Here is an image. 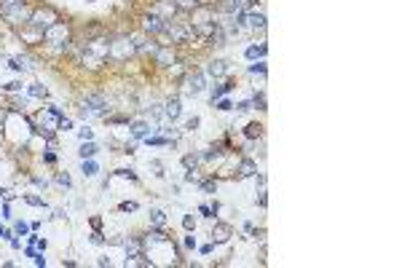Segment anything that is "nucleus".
I'll return each mask as SVG.
<instances>
[{"mask_svg": "<svg viewBox=\"0 0 402 268\" xmlns=\"http://www.w3.org/2000/svg\"><path fill=\"white\" fill-rule=\"evenodd\" d=\"M196 161H199L196 156H185V158H183V164L188 166V169H193V166H196Z\"/></svg>", "mask_w": 402, "mask_h": 268, "instance_id": "28", "label": "nucleus"}, {"mask_svg": "<svg viewBox=\"0 0 402 268\" xmlns=\"http://www.w3.org/2000/svg\"><path fill=\"white\" fill-rule=\"evenodd\" d=\"M201 89H204V75H201V73L188 75V81H185V91L188 94H199Z\"/></svg>", "mask_w": 402, "mask_h": 268, "instance_id": "9", "label": "nucleus"}, {"mask_svg": "<svg viewBox=\"0 0 402 268\" xmlns=\"http://www.w3.org/2000/svg\"><path fill=\"white\" fill-rule=\"evenodd\" d=\"M54 22H59V14L54 11V8H38V11H32L30 14V22L27 24H32V27H38V30H46V27H51Z\"/></svg>", "mask_w": 402, "mask_h": 268, "instance_id": "4", "label": "nucleus"}, {"mask_svg": "<svg viewBox=\"0 0 402 268\" xmlns=\"http://www.w3.org/2000/svg\"><path fill=\"white\" fill-rule=\"evenodd\" d=\"M30 8L24 6V0H19V3H14V6H6L0 8V16L6 19L8 24H27L30 22Z\"/></svg>", "mask_w": 402, "mask_h": 268, "instance_id": "2", "label": "nucleus"}, {"mask_svg": "<svg viewBox=\"0 0 402 268\" xmlns=\"http://www.w3.org/2000/svg\"><path fill=\"white\" fill-rule=\"evenodd\" d=\"M150 239H153V241H167V233H164V231L158 228V231H153V233H150Z\"/></svg>", "mask_w": 402, "mask_h": 268, "instance_id": "26", "label": "nucleus"}, {"mask_svg": "<svg viewBox=\"0 0 402 268\" xmlns=\"http://www.w3.org/2000/svg\"><path fill=\"white\" fill-rule=\"evenodd\" d=\"M27 231H30V225H27V223H16V233H22V236H24Z\"/></svg>", "mask_w": 402, "mask_h": 268, "instance_id": "35", "label": "nucleus"}, {"mask_svg": "<svg viewBox=\"0 0 402 268\" xmlns=\"http://www.w3.org/2000/svg\"><path fill=\"white\" fill-rule=\"evenodd\" d=\"M57 182H59V185H64V188H67V185H70V177H67V175H57Z\"/></svg>", "mask_w": 402, "mask_h": 268, "instance_id": "34", "label": "nucleus"}, {"mask_svg": "<svg viewBox=\"0 0 402 268\" xmlns=\"http://www.w3.org/2000/svg\"><path fill=\"white\" fill-rule=\"evenodd\" d=\"M43 43H46V46H51L57 54L64 51V48H67V43H70V27L64 22H54L51 27L43 30Z\"/></svg>", "mask_w": 402, "mask_h": 268, "instance_id": "1", "label": "nucleus"}, {"mask_svg": "<svg viewBox=\"0 0 402 268\" xmlns=\"http://www.w3.org/2000/svg\"><path fill=\"white\" fill-rule=\"evenodd\" d=\"M199 212H201V215H207V217H212V207H201Z\"/></svg>", "mask_w": 402, "mask_h": 268, "instance_id": "39", "label": "nucleus"}, {"mask_svg": "<svg viewBox=\"0 0 402 268\" xmlns=\"http://www.w3.org/2000/svg\"><path fill=\"white\" fill-rule=\"evenodd\" d=\"M174 8L177 11H196L199 8V0H174Z\"/></svg>", "mask_w": 402, "mask_h": 268, "instance_id": "15", "label": "nucleus"}, {"mask_svg": "<svg viewBox=\"0 0 402 268\" xmlns=\"http://www.w3.org/2000/svg\"><path fill=\"white\" fill-rule=\"evenodd\" d=\"M134 51H137V46H134L132 41H115V43H110L108 57L113 59V62H124V59H126V57H132Z\"/></svg>", "mask_w": 402, "mask_h": 268, "instance_id": "5", "label": "nucleus"}, {"mask_svg": "<svg viewBox=\"0 0 402 268\" xmlns=\"http://www.w3.org/2000/svg\"><path fill=\"white\" fill-rule=\"evenodd\" d=\"M174 11H177V8H174V0H158V3L150 8V14H155V16L164 19V22H167V19H172Z\"/></svg>", "mask_w": 402, "mask_h": 268, "instance_id": "6", "label": "nucleus"}, {"mask_svg": "<svg viewBox=\"0 0 402 268\" xmlns=\"http://www.w3.org/2000/svg\"><path fill=\"white\" fill-rule=\"evenodd\" d=\"M164 27H167V22H164V19H158L155 14H148V16L142 19V30H145V32H150V35L164 32Z\"/></svg>", "mask_w": 402, "mask_h": 268, "instance_id": "7", "label": "nucleus"}, {"mask_svg": "<svg viewBox=\"0 0 402 268\" xmlns=\"http://www.w3.org/2000/svg\"><path fill=\"white\" fill-rule=\"evenodd\" d=\"M19 89H22V83H16V81H14V83H6V91H19Z\"/></svg>", "mask_w": 402, "mask_h": 268, "instance_id": "37", "label": "nucleus"}, {"mask_svg": "<svg viewBox=\"0 0 402 268\" xmlns=\"http://www.w3.org/2000/svg\"><path fill=\"white\" fill-rule=\"evenodd\" d=\"M247 22H249V27H260V30L265 27V16H263V14H249Z\"/></svg>", "mask_w": 402, "mask_h": 268, "instance_id": "19", "label": "nucleus"}, {"mask_svg": "<svg viewBox=\"0 0 402 268\" xmlns=\"http://www.w3.org/2000/svg\"><path fill=\"white\" fill-rule=\"evenodd\" d=\"M118 175L121 177H129V180H137V175H134L132 169H118Z\"/></svg>", "mask_w": 402, "mask_h": 268, "instance_id": "30", "label": "nucleus"}, {"mask_svg": "<svg viewBox=\"0 0 402 268\" xmlns=\"http://www.w3.org/2000/svg\"><path fill=\"white\" fill-rule=\"evenodd\" d=\"M249 6H255V0H228V3H225V8H228V11H236V14H241Z\"/></svg>", "mask_w": 402, "mask_h": 268, "instance_id": "11", "label": "nucleus"}, {"mask_svg": "<svg viewBox=\"0 0 402 268\" xmlns=\"http://www.w3.org/2000/svg\"><path fill=\"white\" fill-rule=\"evenodd\" d=\"M108 113V102H105V97H99V94H89L86 99H83V110H80V116L83 118H99Z\"/></svg>", "mask_w": 402, "mask_h": 268, "instance_id": "3", "label": "nucleus"}, {"mask_svg": "<svg viewBox=\"0 0 402 268\" xmlns=\"http://www.w3.org/2000/svg\"><path fill=\"white\" fill-rule=\"evenodd\" d=\"M164 223H167V215L161 209H155V212H150V225H155V228H164Z\"/></svg>", "mask_w": 402, "mask_h": 268, "instance_id": "18", "label": "nucleus"}, {"mask_svg": "<svg viewBox=\"0 0 402 268\" xmlns=\"http://www.w3.org/2000/svg\"><path fill=\"white\" fill-rule=\"evenodd\" d=\"M249 73H265V64H263V62L252 64V67H249Z\"/></svg>", "mask_w": 402, "mask_h": 268, "instance_id": "33", "label": "nucleus"}, {"mask_svg": "<svg viewBox=\"0 0 402 268\" xmlns=\"http://www.w3.org/2000/svg\"><path fill=\"white\" fill-rule=\"evenodd\" d=\"M225 70H228V64H225V62H212V64L207 67V73H209V75H215V78L225 75Z\"/></svg>", "mask_w": 402, "mask_h": 268, "instance_id": "16", "label": "nucleus"}, {"mask_svg": "<svg viewBox=\"0 0 402 268\" xmlns=\"http://www.w3.org/2000/svg\"><path fill=\"white\" fill-rule=\"evenodd\" d=\"M185 247H190V250L196 247V239H193V236H188V239H185Z\"/></svg>", "mask_w": 402, "mask_h": 268, "instance_id": "43", "label": "nucleus"}, {"mask_svg": "<svg viewBox=\"0 0 402 268\" xmlns=\"http://www.w3.org/2000/svg\"><path fill=\"white\" fill-rule=\"evenodd\" d=\"M153 59L161 64V67H169V64L174 62V51H172V46H158V48H155V54H153Z\"/></svg>", "mask_w": 402, "mask_h": 268, "instance_id": "8", "label": "nucleus"}, {"mask_svg": "<svg viewBox=\"0 0 402 268\" xmlns=\"http://www.w3.org/2000/svg\"><path fill=\"white\" fill-rule=\"evenodd\" d=\"M14 3H19V0H0V8H6V6H14Z\"/></svg>", "mask_w": 402, "mask_h": 268, "instance_id": "41", "label": "nucleus"}, {"mask_svg": "<svg viewBox=\"0 0 402 268\" xmlns=\"http://www.w3.org/2000/svg\"><path fill=\"white\" fill-rule=\"evenodd\" d=\"M164 116H167V118H172V121L180 116V99H169V102H167V107H164Z\"/></svg>", "mask_w": 402, "mask_h": 268, "instance_id": "14", "label": "nucleus"}, {"mask_svg": "<svg viewBox=\"0 0 402 268\" xmlns=\"http://www.w3.org/2000/svg\"><path fill=\"white\" fill-rule=\"evenodd\" d=\"M249 175H255V164L249 161V158H244L241 166H239V177H249Z\"/></svg>", "mask_w": 402, "mask_h": 268, "instance_id": "17", "label": "nucleus"}, {"mask_svg": "<svg viewBox=\"0 0 402 268\" xmlns=\"http://www.w3.org/2000/svg\"><path fill=\"white\" fill-rule=\"evenodd\" d=\"M263 54H265V46H249V48H247V57H249V59L263 57Z\"/></svg>", "mask_w": 402, "mask_h": 268, "instance_id": "24", "label": "nucleus"}, {"mask_svg": "<svg viewBox=\"0 0 402 268\" xmlns=\"http://www.w3.org/2000/svg\"><path fill=\"white\" fill-rule=\"evenodd\" d=\"M92 241H94V244H102V241H105V239H102V233H94Z\"/></svg>", "mask_w": 402, "mask_h": 268, "instance_id": "40", "label": "nucleus"}, {"mask_svg": "<svg viewBox=\"0 0 402 268\" xmlns=\"http://www.w3.org/2000/svg\"><path fill=\"white\" fill-rule=\"evenodd\" d=\"M148 142H150V145H164L167 140H164V137H150V134H148Z\"/></svg>", "mask_w": 402, "mask_h": 268, "instance_id": "31", "label": "nucleus"}, {"mask_svg": "<svg viewBox=\"0 0 402 268\" xmlns=\"http://www.w3.org/2000/svg\"><path fill=\"white\" fill-rule=\"evenodd\" d=\"M121 209H124V212H134V209H137V204H134V201H124V204H121Z\"/></svg>", "mask_w": 402, "mask_h": 268, "instance_id": "29", "label": "nucleus"}, {"mask_svg": "<svg viewBox=\"0 0 402 268\" xmlns=\"http://www.w3.org/2000/svg\"><path fill=\"white\" fill-rule=\"evenodd\" d=\"M0 236H3V239H11V231H8V228H3V225H0Z\"/></svg>", "mask_w": 402, "mask_h": 268, "instance_id": "38", "label": "nucleus"}, {"mask_svg": "<svg viewBox=\"0 0 402 268\" xmlns=\"http://www.w3.org/2000/svg\"><path fill=\"white\" fill-rule=\"evenodd\" d=\"M97 153V145L94 142H83V148H80V156L86 158V156H94Z\"/></svg>", "mask_w": 402, "mask_h": 268, "instance_id": "23", "label": "nucleus"}, {"mask_svg": "<svg viewBox=\"0 0 402 268\" xmlns=\"http://www.w3.org/2000/svg\"><path fill=\"white\" fill-rule=\"evenodd\" d=\"M217 110H231V102H228V99H220V102H217Z\"/></svg>", "mask_w": 402, "mask_h": 268, "instance_id": "36", "label": "nucleus"}, {"mask_svg": "<svg viewBox=\"0 0 402 268\" xmlns=\"http://www.w3.org/2000/svg\"><path fill=\"white\" fill-rule=\"evenodd\" d=\"M231 89H233V81H228V83H223V86H217V89L212 91V99H220L225 91H231Z\"/></svg>", "mask_w": 402, "mask_h": 268, "instance_id": "22", "label": "nucleus"}, {"mask_svg": "<svg viewBox=\"0 0 402 268\" xmlns=\"http://www.w3.org/2000/svg\"><path fill=\"white\" fill-rule=\"evenodd\" d=\"M142 250H145V244H142V239H137V236H132V239L126 241V257H142Z\"/></svg>", "mask_w": 402, "mask_h": 268, "instance_id": "10", "label": "nucleus"}, {"mask_svg": "<svg viewBox=\"0 0 402 268\" xmlns=\"http://www.w3.org/2000/svg\"><path fill=\"white\" fill-rule=\"evenodd\" d=\"M150 132H153V129H150L148 123H142V121L132 123V134H134V137H137V140H142V137H148Z\"/></svg>", "mask_w": 402, "mask_h": 268, "instance_id": "13", "label": "nucleus"}, {"mask_svg": "<svg viewBox=\"0 0 402 268\" xmlns=\"http://www.w3.org/2000/svg\"><path fill=\"white\" fill-rule=\"evenodd\" d=\"M204 191H207V193H212V191H215V182H212V180H209V182H204Z\"/></svg>", "mask_w": 402, "mask_h": 268, "instance_id": "42", "label": "nucleus"}, {"mask_svg": "<svg viewBox=\"0 0 402 268\" xmlns=\"http://www.w3.org/2000/svg\"><path fill=\"white\" fill-rule=\"evenodd\" d=\"M24 201L32 207H43V198H38V196H24Z\"/></svg>", "mask_w": 402, "mask_h": 268, "instance_id": "27", "label": "nucleus"}, {"mask_svg": "<svg viewBox=\"0 0 402 268\" xmlns=\"http://www.w3.org/2000/svg\"><path fill=\"white\" fill-rule=\"evenodd\" d=\"M260 134H263V126H260V123H249L247 126V137L249 140H258Z\"/></svg>", "mask_w": 402, "mask_h": 268, "instance_id": "21", "label": "nucleus"}, {"mask_svg": "<svg viewBox=\"0 0 402 268\" xmlns=\"http://www.w3.org/2000/svg\"><path fill=\"white\" fill-rule=\"evenodd\" d=\"M80 169H83V175H86V177H94L99 172V166L94 161H83V166H80Z\"/></svg>", "mask_w": 402, "mask_h": 268, "instance_id": "20", "label": "nucleus"}, {"mask_svg": "<svg viewBox=\"0 0 402 268\" xmlns=\"http://www.w3.org/2000/svg\"><path fill=\"white\" fill-rule=\"evenodd\" d=\"M94 134H92V129H80V140L86 142V140H92Z\"/></svg>", "mask_w": 402, "mask_h": 268, "instance_id": "32", "label": "nucleus"}, {"mask_svg": "<svg viewBox=\"0 0 402 268\" xmlns=\"http://www.w3.org/2000/svg\"><path fill=\"white\" fill-rule=\"evenodd\" d=\"M228 236H231V225H225V223H217V225H215V231H212V239L228 241Z\"/></svg>", "mask_w": 402, "mask_h": 268, "instance_id": "12", "label": "nucleus"}, {"mask_svg": "<svg viewBox=\"0 0 402 268\" xmlns=\"http://www.w3.org/2000/svg\"><path fill=\"white\" fill-rule=\"evenodd\" d=\"M30 94H32V97H46V86H40V83H32V86H30Z\"/></svg>", "mask_w": 402, "mask_h": 268, "instance_id": "25", "label": "nucleus"}]
</instances>
